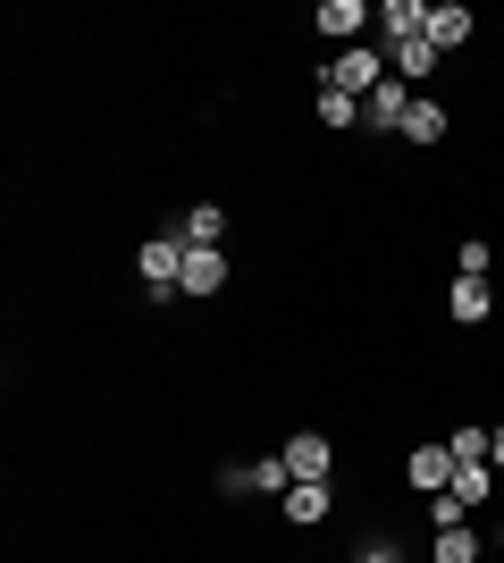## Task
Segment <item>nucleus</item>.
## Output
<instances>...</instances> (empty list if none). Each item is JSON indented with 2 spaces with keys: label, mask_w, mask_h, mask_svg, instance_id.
Instances as JSON below:
<instances>
[{
  "label": "nucleus",
  "mask_w": 504,
  "mask_h": 563,
  "mask_svg": "<svg viewBox=\"0 0 504 563\" xmlns=\"http://www.w3.org/2000/svg\"><path fill=\"white\" fill-rule=\"evenodd\" d=\"M412 101H421V93H412L404 76H387L379 93L361 101V126H370V135H404V110H412Z\"/></svg>",
  "instance_id": "7ed1b4c3"
},
{
  "label": "nucleus",
  "mask_w": 504,
  "mask_h": 563,
  "mask_svg": "<svg viewBox=\"0 0 504 563\" xmlns=\"http://www.w3.org/2000/svg\"><path fill=\"white\" fill-rule=\"evenodd\" d=\"M437 563H480V539H471V521L437 530Z\"/></svg>",
  "instance_id": "dca6fc26"
},
{
  "label": "nucleus",
  "mask_w": 504,
  "mask_h": 563,
  "mask_svg": "<svg viewBox=\"0 0 504 563\" xmlns=\"http://www.w3.org/2000/svg\"><path fill=\"white\" fill-rule=\"evenodd\" d=\"M404 479H412L421 496L455 488V446H446V438H437V446H412V454H404Z\"/></svg>",
  "instance_id": "39448f33"
},
{
  "label": "nucleus",
  "mask_w": 504,
  "mask_h": 563,
  "mask_svg": "<svg viewBox=\"0 0 504 563\" xmlns=\"http://www.w3.org/2000/svg\"><path fill=\"white\" fill-rule=\"evenodd\" d=\"M177 235H186V244H219V235H227V211H219V202H193V211L177 219Z\"/></svg>",
  "instance_id": "ddd939ff"
},
{
  "label": "nucleus",
  "mask_w": 504,
  "mask_h": 563,
  "mask_svg": "<svg viewBox=\"0 0 504 563\" xmlns=\"http://www.w3.org/2000/svg\"><path fill=\"white\" fill-rule=\"evenodd\" d=\"M429 43L437 51H462V43H471V9H462V0H437V9H429Z\"/></svg>",
  "instance_id": "9b49d317"
},
{
  "label": "nucleus",
  "mask_w": 504,
  "mask_h": 563,
  "mask_svg": "<svg viewBox=\"0 0 504 563\" xmlns=\"http://www.w3.org/2000/svg\"><path fill=\"white\" fill-rule=\"evenodd\" d=\"M488 488H496V463H455V496L462 505H488Z\"/></svg>",
  "instance_id": "4468645a"
},
{
  "label": "nucleus",
  "mask_w": 504,
  "mask_h": 563,
  "mask_svg": "<svg viewBox=\"0 0 504 563\" xmlns=\"http://www.w3.org/2000/svg\"><path fill=\"white\" fill-rule=\"evenodd\" d=\"M421 34H429L421 0H379V43H421Z\"/></svg>",
  "instance_id": "0eeeda50"
},
{
  "label": "nucleus",
  "mask_w": 504,
  "mask_h": 563,
  "mask_svg": "<svg viewBox=\"0 0 504 563\" xmlns=\"http://www.w3.org/2000/svg\"><path fill=\"white\" fill-rule=\"evenodd\" d=\"M446 126H455V118H446V101H429V93L404 110V143H446Z\"/></svg>",
  "instance_id": "f8f14e48"
},
{
  "label": "nucleus",
  "mask_w": 504,
  "mask_h": 563,
  "mask_svg": "<svg viewBox=\"0 0 504 563\" xmlns=\"http://www.w3.org/2000/svg\"><path fill=\"white\" fill-rule=\"evenodd\" d=\"M437 59H446V51H437L429 34H421V43H387V68L404 76L412 93H421V85H429V76H437Z\"/></svg>",
  "instance_id": "423d86ee"
},
{
  "label": "nucleus",
  "mask_w": 504,
  "mask_h": 563,
  "mask_svg": "<svg viewBox=\"0 0 504 563\" xmlns=\"http://www.w3.org/2000/svg\"><path fill=\"white\" fill-rule=\"evenodd\" d=\"M219 286H227V253H219V244H193L186 253V295H219Z\"/></svg>",
  "instance_id": "1a4fd4ad"
},
{
  "label": "nucleus",
  "mask_w": 504,
  "mask_h": 563,
  "mask_svg": "<svg viewBox=\"0 0 504 563\" xmlns=\"http://www.w3.org/2000/svg\"><path fill=\"white\" fill-rule=\"evenodd\" d=\"M328 463H336V446L320 438V429H303V438H287V471L294 479H328Z\"/></svg>",
  "instance_id": "6e6552de"
},
{
  "label": "nucleus",
  "mask_w": 504,
  "mask_h": 563,
  "mask_svg": "<svg viewBox=\"0 0 504 563\" xmlns=\"http://www.w3.org/2000/svg\"><path fill=\"white\" fill-rule=\"evenodd\" d=\"M496 471H504V421H496Z\"/></svg>",
  "instance_id": "6ab92c4d"
},
{
  "label": "nucleus",
  "mask_w": 504,
  "mask_h": 563,
  "mask_svg": "<svg viewBox=\"0 0 504 563\" xmlns=\"http://www.w3.org/2000/svg\"><path fill=\"white\" fill-rule=\"evenodd\" d=\"M186 253H193V244L177 228H160L144 253H135V278L152 286V303H177V295H186Z\"/></svg>",
  "instance_id": "f257e3e1"
},
{
  "label": "nucleus",
  "mask_w": 504,
  "mask_h": 563,
  "mask_svg": "<svg viewBox=\"0 0 504 563\" xmlns=\"http://www.w3.org/2000/svg\"><path fill=\"white\" fill-rule=\"evenodd\" d=\"M370 25H379V9H370V0H320V34H336L345 51L370 43Z\"/></svg>",
  "instance_id": "20e7f679"
},
{
  "label": "nucleus",
  "mask_w": 504,
  "mask_h": 563,
  "mask_svg": "<svg viewBox=\"0 0 504 563\" xmlns=\"http://www.w3.org/2000/svg\"><path fill=\"white\" fill-rule=\"evenodd\" d=\"M446 311H455V320H488V278H455Z\"/></svg>",
  "instance_id": "2eb2a0df"
},
{
  "label": "nucleus",
  "mask_w": 504,
  "mask_h": 563,
  "mask_svg": "<svg viewBox=\"0 0 504 563\" xmlns=\"http://www.w3.org/2000/svg\"><path fill=\"white\" fill-rule=\"evenodd\" d=\"M328 505H336L328 479H294V488H287V521H303V530H312V521H328Z\"/></svg>",
  "instance_id": "9d476101"
},
{
  "label": "nucleus",
  "mask_w": 504,
  "mask_h": 563,
  "mask_svg": "<svg viewBox=\"0 0 504 563\" xmlns=\"http://www.w3.org/2000/svg\"><path fill=\"white\" fill-rule=\"evenodd\" d=\"M320 126H361V101H354V93H328V85H320Z\"/></svg>",
  "instance_id": "f3484780"
},
{
  "label": "nucleus",
  "mask_w": 504,
  "mask_h": 563,
  "mask_svg": "<svg viewBox=\"0 0 504 563\" xmlns=\"http://www.w3.org/2000/svg\"><path fill=\"white\" fill-rule=\"evenodd\" d=\"M387 76H395V68H387V43H354V51H336V59H328V76H320V85H328V93L370 101Z\"/></svg>",
  "instance_id": "f03ea898"
},
{
  "label": "nucleus",
  "mask_w": 504,
  "mask_h": 563,
  "mask_svg": "<svg viewBox=\"0 0 504 563\" xmlns=\"http://www.w3.org/2000/svg\"><path fill=\"white\" fill-rule=\"evenodd\" d=\"M361 563H404V555H395V547H370V555H361Z\"/></svg>",
  "instance_id": "a211bd4d"
}]
</instances>
